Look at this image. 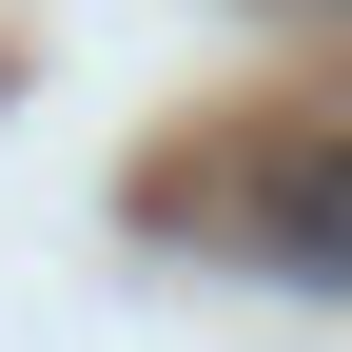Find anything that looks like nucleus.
<instances>
[{
  "mask_svg": "<svg viewBox=\"0 0 352 352\" xmlns=\"http://www.w3.org/2000/svg\"><path fill=\"white\" fill-rule=\"evenodd\" d=\"M333 20H352V0H333Z\"/></svg>",
  "mask_w": 352,
  "mask_h": 352,
  "instance_id": "nucleus-2",
  "label": "nucleus"
},
{
  "mask_svg": "<svg viewBox=\"0 0 352 352\" xmlns=\"http://www.w3.org/2000/svg\"><path fill=\"white\" fill-rule=\"evenodd\" d=\"M254 254L314 274V294H352V118H333V138H294L274 176H254Z\"/></svg>",
  "mask_w": 352,
  "mask_h": 352,
  "instance_id": "nucleus-1",
  "label": "nucleus"
}]
</instances>
